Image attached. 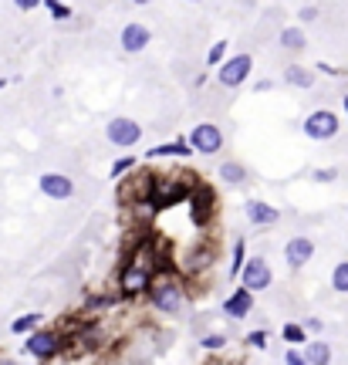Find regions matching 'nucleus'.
<instances>
[{
	"label": "nucleus",
	"instance_id": "22",
	"mask_svg": "<svg viewBox=\"0 0 348 365\" xmlns=\"http://www.w3.org/2000/svg\"><path fill=\"white\" fill-rule=\"evenodd\" d=\"M281 342L288 348H301V345H308V331L301 328V322L288 318V322L281 325Z\"/></svg>",
	"mask_w": 348,
	"mask_h": 365
},
{
	"label": "nucleus",
	"instance_id": "9",
	"mask_svg": "<svg viewBox=\"0 0 348 365\" xmlns=\"http://www.w3.org/2000/svg\"><path fill=\"white\" fill-rule=\"evenodd\" d=\"M281 254H284V264H288V270H305L311 264V257L318 254V244H314V237H308V233H291L288 240H284V247H281Z\"/></svg>",
	"mask_w": 348,
	"mask_h": 365
},
{
	"label": "nucleus",
	"instance_id": "37",
	"mask_svg": "<svg viewBox=\"0 0 348 365\" xmlns=\"http://www.w3.org/2000/svg\"><path fill=\"white\" fill-rule=\"evenodd\" d=\"M342 105H345V118H348V92L342 95Z\"/></svg>",
	"mask_w": 348,
	"mask_h": 365
},
{
	"label": "nucleus",
	"instance_id": "14",
	"mask_svg": "<svg viewBox=\"0 0 348 365\" xmlns=\"http://www.w3.org/2000/svg\"><path fill=\"white\" fill-rule=\"evenodd\" d=\"M213 207H216L213 190H210V186H203V183H196L193 193H190V210H193L196 227H207V223H210V220H213Z\"/></svg>",
	"mask_w": 348,
	"mask_h": 365
},
{
	"label": "nucleus",
	"instance_id": "24",
	"mask_svg": "<svg viewBox=\"0 0 348 365\" xmlns=\"http://www.w3.org/2000/svg\"><path fill=\"white\" fill-rule=\"evenodd\" d=\"M139 170V156H132V153H125V156H118L116 163L109 166V179H116V183H122L125 176H132Z\"/></svg>",
	"mask_w": 348,
	"mask_h": 365
},
{
	"label": "nucleus",
	"instance_id": "12",
	"mask_svg": "<svg viewBox=\"0 0 348 365\" xmlns=\"http://www.w3.org/2000/svg\"><path fill=\"white\" fill-rule=\"evenodd\" d=\"M220 315H223L227 322H244V318H251L253 315V294L237 284V291H230V294L220 301Z\"/></svg>",
	"mask_w": 348,
	"mask_h": 365
},
{
	"label": "nucleus",
	"instance_id": "33",
	"mask_svg": "<svg viewBox=\"0 0 348 365\" xmlns=\"http://www.w3.org/2000/svg\"><path fill=\"white\" fill-rule=\"evenodd\" d=\"M338 176H342V170H335V166H321V170L311 173V179H314V183H338Z\"/></svg>",
	"mask_w": 348,
	"mask_h": 365
},
{
	"label": "nucleus",
	"instance_id": "29",
	"mask_svg": "<svg viewBox=\"0 0 348 365\" xmlns=\"http://www.w3.org/2000/svg\"><path fill=\"white\" fill-rule=\"evenodd\" d=\"M44 11H48L51 18L58 20V24H68V20H75V7H68V4H58V0H48V4H44Z\"/></svg>",
	"mask_w": 348,
	"mask_h": 365
},
{
	"label": "nucleus",
	"instance_id": "4",
	"mask_svg": "<svg viewBox=\"0 0 348 365\" xmlns=\"http://www.w3.org/2000/svg\"><path fill=\"white\" fill-rule=\"evenodd\" d=\"M253 71V55L251 51H237L216 68V88L223 92H237L240 85H247V78Z\"/></svg>",
	"mask_w": 348,
	"mask_h": 365
},
{
	"label": "nucleus",
	"instance_id": "17",
	"mask_svg": "<svg viewBox=\"0 0 348 365\" xmlns=\"http://www.w3.org/2000/svg\"><path fill=\"white\" fill-rule=\"evenodd\" d=\"M277 44H281V51H288V55H301V51H308V34H305L301 24H284V27L277 31Z\"/></svg>",
	"mask_w": 348,
	"mask_h": 365
},
{
	"label": "nucleus",
	"instance_id": "16",
	"mask_svg": "<svg viewBox=\"0 0 348 365\" xmlns=\"http://www.w3.org/2000/svg\"><path fill=\"white\" fill-rule=\"evenodd\" d=\"M216 179H220L223 186H230V190H247L251 173H247V166H244L240 159H223V163L216 166Z\"/></svg>",
	"mask_w": 348,
	"mask_h": 365
},
{
	"label": "nucleus",
	"instance_id": "3",
	"mask_svg": "<svg viewBox=\"0 0 348 365\" xmlns=\"http://www.w3.org/2000/svg\"><path fill=\"white\" fill-rule=\"evenodd\" d=\"M301 132L311 142H335L342 135V118L335 109H311L301 122Z\"/></svg>",
	"mask_w": 348,
	"mask_h": 365
},
{
	"label": "nucleus",
	"instance_id": "5",
	"mask_svg": "<svg viewBox=\"0 0 348 365\" xmlns=\"http://www.w3.org/2000/svg\"><path fill=\"white\" fill-rule=\"evenodd\" d=\"M20 352L38 359V362H51V359H58L64 352V338H61L58 328H38L34 335H27V342H24Z\"/></svg>",
	"mask_w": 348,
	"mask_h": 365
},
{
	"label": "nucleus",
	"instance_id": "21",
	"mask_svg": "<svg viewBox=\"0 0 348 365\" xmlns=\"http://www.w3.org/2000/svg\"><path fill=\"white\" fill-rule=\"evenodd\" d=\"M247 264V237L244 233H237L233 237V247H230V268H227V281H237L240 277V270Z\"/></svg>",
	"mask_w": 348,
	"mask_h": 365
},
{
	"label": "nucleus",
	"instance_id": "19",
	"mask_svg": "<svg viewBox=\"0 0 348 365\" xmlns=\"http://www.w3.org/2000/svg\"><path fill=\"white\" fill-rule=\"evenodd\" d=\"M118 305V294L116 291H88L85 294V318H102L109 308H116Z\"/></svg>",
	"mask_w": 348,
	"mask_h": 365
},
{
	"label": "nucleus",
	"instance_id": "8",
	"mask_svg": "<svg viewBox=\"0 0 348 365\" xmlns=\"http://www.w3.org/2000/svg\"><path fill=\"white\" fill-rule=\"evenodd\" d=\"M240 288L251 291V294H267L274 288V268L264 254L260 257H247V264L240 270Z\"/></svg>",
	"mask_w": 348,
	"mask_h": 365
},
{
	"label": "nucleus",
	"instance_id": "23",
	"mask_svg": "<svg viewBox=\"0 0 348 365\" xmlns=\"http://www.w3.org/2000/svg\"><path fill=\"white\" fill-rule=\"evenodd\" d=\"M227 51H230V41H227V38L213 41L210 48H207V55H203V68H207V71H210V68H213V71H216V68H220L223 61L230 58Z\"/></svg>",
	"mask_w": 348,
	"mask_h": 365
},
{
	"label": "nucleus",
	"instance_id": "28",
	"mask_svg": "<svg viewBox=\"0 0 348 365\" xmlns=\"http://www.w3.org/2000/svg\"><path fill=\"white\" fill-rule=\"evenodd\" d=\"M244 342H247L253 352H267V348H271V331H267V328H253V331L244 335Z\"/></svg>",
	"mask_w": 348,
	"mask_h": 365
},
{
	"label": "nucleus",
	"instance_id": "34",
	"mask_svg": "<svg viewBox=\"0 0 348 365\" xmlns=\"http://www.w3.org/2000/svg\"><path fill=\"white\" fill-rule=\"evenodd\" d=\"M284 365H308V362H305L301 348H284Z\"/></svg>",
	"mask_w": 348,
	"mask_h": 365
},
{
	"label": "nucleus",
	"instance_id": "30",
	"mask_svg": "<svg viewBox=\"0 0 348 365\" xmlns=\"http://www.w3.org/2000/svg\"><path fill=\"white\" fill-rule=\"evenodd\" d=\"M173 342H176V331H169V328H155L153 331V352H169L173 348Z\"/></svg>",
	"mask_w": 348,
	"mask_h": 365
},
{
	"label": "nucleus",
	"instance_id": "35",
	"mask_svg": "<svg viewBox=\"0 0 348 365\" xmlns=\"http://www.w3.org/2000/svg\"><path fill=\"white\" fill-rule=\"evenodd\" d=\"M38 7H44V4H38V0H18V11H38Z\"/></svg>",
	"mask_w": 348,
	"mask_h": 365
},
{
	"label": "nucleus",
	"instance_id": "10",
	"mask_svg": "<svg viewBox=\"0 0 348 365\" xmlns=\"http://www.w3.org/2000/svg\"><path fill=\"white\" fill-rule=\"evenodd\" d=\"M149 44H153V27H146L142 20H125V24H122V31H118V48H122L125 55H142V51H149Z\"/></svg>",
	"mask_w": 348,
	"mask_h": 365
},
{
	"label": "nucleus",
	"instance_id": "18",
	"mask_svg": "<svg viewBox=\"0 0 348 365\" xmlns=\"http://www.w3.org/2000/svg\"><path fill=\"white\" fill-rule=\"evenodd\" d=\"M146 159H179V163H186V159H193V149H190V142L179 135V139H173V142H162V146H153L149 153H146Z\"/></svg>",
	"mask_w": 348,
	"mask_h": 365
},
{
	"label": "nucleus",
	"instance_id": "26",
	"mask_svg": "<svg viewBox=\"0 0 348 365\" xmlns=\"http://www.w3.org/2000/svg\"><path fill=\"white\" fill-rule=\"evenodd\" d=\"M328 284H331L335 294H345V298H348V257H345V261H338V264L331 268Z\"/></svg>",
	"mask_w": 348,
	"mask_h": 365
},
{
	"label": "nucleus",
	"instance_id": "7",
	"mask_svg": "<svg viewBox=\"0 0 348 365\" xmlns=\"http://www.w3.org/2000/svg\"><path fill=\"white\" fill-rule=\"evenodd\" d=\"M142 135H146V129L129 116H116L105 122V142L116 146V149H136L142 142Z\"/></svg>",
	"mask_w": 348,
	"mask_h": 365
},
{
	"label": "nucleus",
	"instance_id": "25",
	"mask_svg": "<svg viewBox=\"0 0 348 365\" xmlns=\"http://www.w3.org/2000/svg\"><path fill=\"white\" fill-rule=\"evenodd\" d=\"M41 322H44L41 311H27V315H18V318L11 322V331H14V335H34L41 328Z\"/></svg>",
	"mask_w": 348,
	"mask_h": 365
},
{
	"label": "nucleus",
	"instance_id": "32",
	"mask_svg": "<svg viewBox=\"0 0 348 365\" xmlns=\"http://www.w3.org/2000/svg\"><path fill=\"white\" fill-rule=\"evenodd\" d=\"M318 18H321V7H318V4H301V7H298V20H301V24H314Z\"/></svg>",
	"mask_w": 348,
	"mask_h": 365
},
{
	"label": "nucleus",
	"instance_id": "1",
	"mask_svg": "<svg viewBox=\"0 0 348 365\" xmlns=\"http://www.w3.org/2000/svg\"><path fill=\"white\" fill-rule=\"evenodd\" d=\"M186 284L169 274V270H162V274H155L153 277V288L146 294V301L153 308L155 315H166V318H176V315H183L186 311Z\"/></svg>",
	"mask_w": 348,
	"mask_h": 365
},
{
	"label": "nucleus",
	"instance_id": "11",
	"mask_svg": "<svg viewBox=\"0 0 348 365\" xmlns=\"http://www.w3.org/2000/svg\"><path fill=\"white\" fill-rule=\"evenodd\" d=\"M244 216H247V223L257 227V230H271L281 223V210L267 203V200H247L244 203Z\"/></svg>",
	"mask_w": 348,
	"mask_h": 365
},
{
	"label": "nucleus",
	"instance_id": "2",
	"mask_svg": "<svg viewBox=\"0 0 348 365\" xmlns=\"http://www.w3.org/2000/svg\"><path fill=\"white\" fill-rule=\"evenodd\" d=\"M149 288H153V274L146 268H139V264H132V261H122L116 270V294L118 301H139V298H146L149 294Z\"/></svg>",
	"mask_w": 348,
	"mask_h": 365
},
{
	"label": "nucleus",
	"instance_id": "6",
	"mask_svg": "<svg viewBox=\"0 0 348 365\" xmlns=\"http://www.w3.org/2000/svg\"><path fill=\"white\" fill-rule=\"evenodd\" d=\"M186 142H190V149H193V156H216L220 149H223V142H227V135H223V129L213 122V118H203V122H196L193 132L186 135Z\"/></svg>",
	"mask_w": 348,
	"mask_h": 365
},
{
	"label": "nucleus",
	"instance_id": "36",
	"mask_svg": "<svg viewBox=\"0 0 348 365\" xmlns=\"http://www.w3.org/2000/svg\"><path fill=\"white\" fill-rule=\"evenodd\" d=\"M271 88H274L271 78H264V81H257V85H253V92H271Z\"/></svg>",
	"mask_w": 348,
	"mask_h": 365
},
{
	"label": "nucleus",
	"instance_id": "38",
	"mask_svg": "<svg viewBox=\"0 0 348 365\" xmlns=\"http://www.w3.org/2000/svg\"><path fill=\"white\" fill-rule=\"evenodd\" d=\"M0 365H18L14 359H0Z\"/></svg>",
	"mask_w": 348,
	"mask_h": 365
},
{
	"label": "nucleus",
	"instance_id": "31",
	"mask_svg": "<svg viewBox=\"0 0 348 365\" xmlns=\"http://www.w3.org/2000/svg\"><path fill=\"white\" fill-rule=\"evenodd\" d=\"M301 328L308 331V338H321V331H325V318H318V315H305V318H301Z\"/></svg>",
	"mask_w": 348,
	"mask_h": 365
},
{
	"label": "nucleus",
	"instance_id": "20",
	"mask_svg": "<svg viewBox=\"0 0 348 365\" xmlns=\"http://www.w3.org/2000/svg\"><path fill=\"white\" fill-rule=\"evenodd\" d=\"M301 355H305L308 365H331L335 348H331L325 338H308V345H301Z\"/></svg>",
	"mask_w": 348,
	"mask_h": 365
},
{
	"label": "nucleus",
	"instance_id": "15",
	"mask_svg": "<svg viewBox=\"0 0 348 365\" xmlns=\"http://www.w3.org/2000/svg\"><path fill=\"white\" fill-rule=\"evenodd\" d=\"M281 78H284V85L301 88V92H314V88H318V71L298 64V61H288V64L281 68Z\"/></svg>",
	"mask_w": 348,
	"mask_h": 365
},
{
	"label": "nucleus",
	"instance_id": "13",
	"mask_svg": "<svg viewBox=\"0 0 348 365\" xmlns=\"http://www.w3.org/2000/svg\"><path fill=\"white\" fill-rule=\"evenodd\" d=\"M38 190L48 200H71V196H78V183L68 173H44L38 179Z\"/></svg>",
	"mask_w": 348,
	"mask_h": 365
},
{
	"label": "nucleus",
	"instance_id": "27",
	"mask_svg": "<svg viewBox=\"0 0 348 365\" xmlns=\"http://www.w3.org/2000/svg\"><path fill=\"white\" fill-rule=\"evenodd\" d=\"M227 342H230V335H227V331H210V335H203V338H200V348H203V352H210V355H216V352H223V348H227Z\"/></svg>",
	"mask_w": 348,
	"mask_h": 365
}]
</instances>
